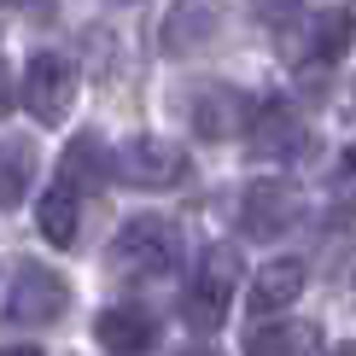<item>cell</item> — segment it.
Wrapping results in <instances>:
<instances>
[{"mask_svg":"<svg viewBox=\"0 0 356 356\" xmlns=\"http://www.w3.org/2000/svg\"><path fill=\"white\" fill-rule=\"evenodd\" d=\"M181 263V234L170 228L164 216H135L117 228L111 240V269L129 275V280H158Z\"/></svg>","mask_w":356,"mask_h":356,"instance_id":"cell-1","label":"cell"},{"mask_svg":"<svg viewBox=\"0 0 356 356\" xmlns=\"http://www.w3.org/2000/svg\"><path fill=\"white\" fill-rule=\"evenodd\" d=\"M111 175H123L129 187L164 193V187L187 181V152L175 140H164V135H135L123 152H111Z\"/></svg>","mask_w":356,"mask_h":356,"instance_id":"cell-2","label":"cell"},{"mask_svg":"<svg viewBox=\"0 0 356 356\" xmlns=\"http://www.w3.org/2000/svg\"><path fill=\"white\" fill-rule=\"evenodd\" d=\"M18 99H24V111L35 117L41 129L65 123L70 106H76V70H70V58H58V53H35V58H29V70H24Z\"/></svg>","mask_w":356,"mask_h":356,"instance_id":"cell-3","label":"cell"},{"mask_svg":"<svg viewBox=\"0 0 356 356\" xmlns=\"http://www.w3.org/2000/svg\"><path fill=\"white\" fill-rule=\"evenodd\" d=\"M70 309V286L58 269H41V263H24L12 275V292H6V321L18 327H47Z\"/></svg>","mask_w":356,"mask_h":356,"instance_id":"cell-4","label":"cell"},{"mask_svg":"<svg viewBox=\"0 0 356 356\" xmlns=\"http://www.w3.org/2000/svg\"><path fill=\"white\" fill-rule=\"evenodd\" d=\"M304 216V193L292 181H251L240 199V234L245 240H275Z\"/></svg>","mask_w":356,"mask_h":356,"instance_id":"cell-5","label":"cell"},{"mask_svg":"<svg viewBox=\"0 0 356 356\" xmlns=\"http://www.w3.org/2000/svg\"><path fill=\"white\" fill-rule=\"evenodd\" d=\"M251 111H257V106H251L240 88H228V82H199L187 94V123H193V135H204V140L245 135Z\"/></svg>","mask_w":356,"mask_h":356,"instance_id":"cell-6","label":"cell"},{"mask_svg":"<svg viewBox=\"0 0 356 356\" xmlns=\"http://www.w3.org/2000/svg\"><path fill=\"white\" fill-rule=\"evenodd\" d=\"M251 152L263 158V164H286V158H298L304 146H309V135H304V117L292 111V106H263V111H251Z\"/></svg>","mask_w":356,"mask_h":356,"instance_id":"cell-7","label":"cell"},{"mask_svg":"<svg viewBox=\"0 0 356 356\" xmlns=\"http://www.w3.org/2000/svg\"><path fill=\"white\" fill-rule=\"evenodd\" d=\"M94 339L111 356H146V350H158V321L146 309H135V304H111V309H99Z\"/></svg>","mask_w":356,"mask_h":356,"instance_id":"cell-8","label":"cell"},{"mask_svg":"<svg viewBox=\"0 0 356 356\" xmlns=\"http://www.w3.org/2000/svg\"><path fill=\"white\" fill-rule=\"evenodd\" d=\"M216 35H222L216 12H211V6H199V0H181V6H170L164 29H158V41H164V53H170V58H193V53H204Z\"/></svg>","mask_w":356,"mask_h":356,"instance_id":"cell-9","label":"cell"},{"mask_svg":"<svg viewBox=\"0 0 356 356\" xmlns=\"http://www.w3.org/2000/svg\"><path fill=\"white\" fill-rule=\"evenodd\" d=\"M309 286V269L298 257H275L269 269H257V280H251V316H280V309H292L304 298Z\"/></svg>","mask_w":356,"mask_h":356,"instance_id":"cell-10","label":"cell"},{"mask_svg":"<svg viewBox=\"0 0 356 356\" xmlns=\"http://www.w3.org/2000/svg\"><path fill=\"white\" fill-rule=\"evenodd\" d=\"M58 175H65L70 193H82V187L99 193V187L111 181V146L99 140V135H76V140L65 146V164H58Z\"/></svg>","mask_w":356,"mask_h":356,"instance_id":"cell-11","label":"cell"},{"mask_svg":"<svg viewBox=\"0 0 356 356\" xmlns=\"http://www.w3.org/2000/svg\"><path fill=\"white\" fill-rule=\"evenodd\" d=\"M321 350V333L309 321H269L245 339V356H316Z\"/></svg>","mask_w":356,"mask_h":356,"instance_id":"cell-12","label":"cell"},{"mask_svg":"<svg viewBox=\"0 0 356 356\" xmlns=\"http://www.w3.org/2000/svg\"><path fill=\"white\" fill-rule=\"evenodd\" d=\"M228 292L234 286H216V280L193 275V286L181 292V321H187L193 333H216L222 321H228Z\"/></svg>","mask_w":356,"mask_h":356,"instance_id":"cell-13","label":"cell"},{"mask_svg":"<svg viewBox=\"0 0 356 356\" xmlns=\"http://www.w3.org/2000/svg\"><path fill=\"white\" fill-rule=\"evenodd\" d=\"M35 222H41V234H47L53 245H70L76 240V193H70L65 181L41 193V204H35Z\"/></svg>","mask_w":356,"mask_h":356,"instance_id":"cell-14","label":"cell"},{"mask_svg":"<svg viewBox=\"0 0 356 356\" xmlns=\"http://www.w3.org/2000/svg\"><path fill=\"white\" fill-rule=\"evenodd\" d=\"M29 175H35V152H29V140H6V146H0V211L24 204Z\"/></svg>","mask_w":356,"mask_h":356,"instance_id":"cell-15","label":"cell"},{"mask_svg":"<svg viewBox=\"0 0 356 356\" xmlns=\"http://www.w3.org/2000/svg\"><path fill=\"white\" fill-rule=\"evenodd\" d=\"M345 41H350V12L339 6V12H327V18L316 24V58H321V65L339 58V53H345Z\"/></svg>","mask_w":356,"mask_h":356,"instance_id":"cell-16","label":"cell"},{"mask_svg":"<svg viewBox=\"0 0 356 356\" xmlns=\"http://www.w3.org/2000/svg\"><path fill=\"white\" fill-rule=\"evenodd\" d=\"M199 275L216 280V286H234V280H240V251H234V245H211L204 263H199Z\"/></svg>","mask_w":356,"mask_h":356,"instance_id":"cell-17","label":"cell"},{"mask_svg":"<svg viewBox=\"0 0 356 356\" xmlns=\"http://www.w3.org/2000/svg\"><path fill=\"white\" fill-rule=\"evenodd\" d=\"M292 6H298V0H263V12H269V18H286Z\"/></svg>","mask_w":356,"mask_h":356,"instance_id":"cell-18","label":"cell"},{"mask_svg":"<svg viewBox=\"0 0 356 356\" xmlns=\"http://www.w3.org/2000/svg\"><path fill=\"white\" fill-rule=\"evenodd\" d=\"M6 106H12V82H6V65H0V117H6Z\"/></svg>","mask_w":356,"mask_h":356,"instance_id":"cell-19","label":"cell"},{"mask_svg":"<svg viewBox=\"0 0 356 356\" xmlns=\"http://www.w3.org/2000/svg\"><path fill=\"white\" fill-rule=\"evenodd\" d=\"M0 356H41V350H35V345H6Z\"/></svg>","mask_w":356,"mask_h":356,"instance_id":"cell-20","label":"cell"},{"mask_svg":"<svg viewBox=\"0 0 356 356\" xmlns=\"http://www.w3.org/2000/svg\"><path fill=\"white\" fill-rule=\"evenodd\" d=\"M18 6H24V12H47L53 0H18Z\"/></svg>","mask_w":356,"mask_h":356,"instance_id":"cell-21","label":"cell"},{"mask_svg":"<svg viewBox=\"0 0 356 356\" xmlns=\"http://www.w3.org/2000/svg\"><path fill=\"white\" fill-rule=\"evenodd\" d=\"M181 356H216V350H181Z\"/></svg>","mask_w":356,"mask_h":356,"instance_id":"cell-22","label":"cell"},{"mask_svg":"<svg viewBox=\"0 0 356 356\" xmlns=\"http://www.w3.org/2000/svg\"><path fill=\"white\" fill-rule=\"evenodd\" d=\"M333 356H350V350H345V345H339V350H333Z\"/></svg>","mask_w":356,"mask_h":356,"instance_id":"cell-23","label":"cell"}]
</instances>
